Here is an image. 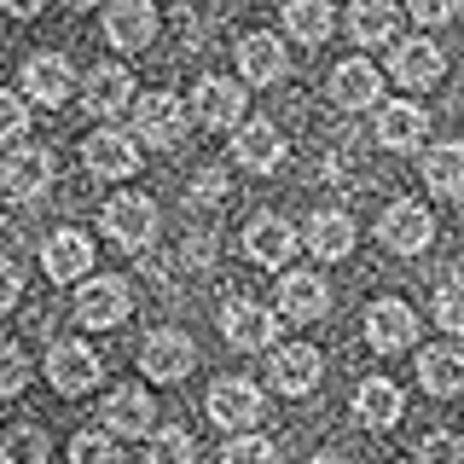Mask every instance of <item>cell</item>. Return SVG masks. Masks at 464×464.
I'll return each mask as SVG.
<instances>
[{"mask_svg":"<svg viewBox=\"0 0 464 464\" xmlns=\"http://www.w3.org/2000/svg\"><path fill=\"white\" fill-rule=\"evenodd\" d=\"M308 464H348L343 453H319V459H308Z\"/></svg>","mask_w":464,"mask_h":464,"instance_id":"ee69618b","label":"cell"},{"mask_svg":"<svg viewBox=\"0 0 464 464\" xmlns=\"http://www.w3.org/2000/svg\"><path fill=\"white\" fill-rule=\"evenodd\" d=\"M221 198H227V174H221V169H209V174H203V180L192 186V209H215Z\"/></svg>","mask_w":464,"mask_h":464,"instance_id":"60d3db41","label":"cell"},{"mask_svg":"<svg viewBox=\"0 0 464 464\" xmlns=\"http://www.w3.org/2000/svg\"><path fill=\"white\" fill-rule=\"evenodd\" d=\"M70 464H122V447L111 430H82L70 441Z\"/></svg>","mask_w":464,"mask_h":464,"instance_id":"e575fe53","label":"cell"},{"mask_svg":"<svg viewBox=\"0 0 464 464\" xmlns=\"http://www.w3.org/2000/svg\"><path fill=\"white\" fill-rule=\"evenodd\" d=\"M418 383L430 395H464V348L459 343H435V348H418Z\"/></svg>","mask_w":464,"mask_h":464,"instance_id":"cb8c5ba5","label":"cell"},{"mask_svg":"<svg viewBox=\"0 0 464 464\" xmlns=\"http://www.w3.org/2000/svg\"><path fill=\"white\" fill-rule=\"evenodd\" d=\"M377 238H383V250H395V256L430 250V244H435V215H430V203L395 198V203L383 209V221H377Z\"/></svg>","mask_w":464,"mask_h":464,"instance_id":"6da1fadb","label":"cell"},{"mask_svg":"<svg viewBox=\"0 0 464 464\" xmlns=\"http://www.w3.org/2000/svg\"><path fill=\"white\" fill-rule=\"evenodd\" d=\"M41 267H47L53 285H82L87 267H93V238L82 227H58L47 244H41Z\"/></svg>","mask_w":464,"mask_h":464,"instance_id":"30bf717a","label":"cell"},{"mask_svg":"<svg viewBox=\"0 0 464 464\" xmlns=\"http://www.w3.org/2000/svg\"><path fill=\"white\" fill-rule=\"evenodd\" d=\"M459 6L464 0H406V12H412L424 29H441V24H453L459 18Z\"/></svg>","mask_w":464,"mask_h":464,"instance_id":"ab89813d","label":"cell"},{"mask_svg":"<svg viewBox=\"0 0 464 464\" xmlns=\"http://www.w3.org/2000/svg\"><path fill=\"white\" fill-rule=\"evenodd\" d=\"M377 93H383V70L372 58H348V64H337V76H331V99L343 111H372Z\"/></svg>","mask_w":464,"mask_h":464,"instance_id":"603a6c76","label":"cell"},{"mask_svg":"<svg viewBox=\"0 0 464 464\" xmlns=\"http://www.w3.org/2000/svg\"><path fill=\"white\" fill-rule=\"evenodd\" d=\"M99 377H105V360H99L87 343H76V337H70V343H53V354H47V383L58 389V395H70V401H76V395H93Z\"/></svg>","mask_w":464,"mask_h":464,"instance_id":"5b68a950","label":"cell"},{"mask_svg":"<svg viewBox=\"0 0 464 464\" xmlns=\"http://www.w3.org/2000/svg\"><path fill=\"white\" fill-rule=\"evenodd\" d=\"M145 464H198V447H192V430L186 424H163L145 435Z\"/></svg>","mask_w":464,"mask_h":464,"instance_id":"1f68e13d","label":"cell"},{"mask_svg":"<svg viewBox=\"0 0 464 464\" xmlns=\"http://www.w3.org/2000/svg\"><path fill=\"white\" fill-rule=\"evenodd\" d=\"M24 128H29V105H24V93H6V87H0V140L18 145V140H24Z\"/></svg>","mask_w":464,"mask_h":464,"instance_id":"f35d334b","label":"cell"},{"mask_svg":"<svg viewBox=\"0 0 464 464\" xmlns=\"http://www.w3.org/2000/svg\"><path fill=\"white\" fill-rule=\"evenodd\" d=\"M430 314H435V325H441V331H453V337H464V279H447L441 290H435Z\"/></svg>","mask_w":464,"mask_h":464,"instance_id":"d590c367","label":"cell"},{"mask_svg":"<svg viewBox=\"0 0 464 464\" xmlns=\"http://www.w3.org/2000/svg\"><path fill=\"white\" fill-rule=\"evenodd\" d=\"M331 308V290L319 273H285L279 279V314L296 319V325H314V319H325Z\"/></svg>","mask_w":464,"mask_h":464,"instance_id":"7402d4cb","label":"cell"},{"mask_svg":"<svg viewBox=\"0 0 464 464\" xmlns=\"http://www.w3.org/2000/svg\"><path fill=\"white\" fill-rule=\"evenodd\" d=\"M209 418L232 435L256 430L261 418H267V401H261V389L250 383V377H215L209 383Z\"/></svg>","mask_w":464,"mask_h":464,"instance_id":"3957f363","label":"cell"},{"mask_svg":"<svg viewBox=\"0 0 464 464\" xmlns=\"http://www.w3.org/2000/svg\"><path fill=\"white\" fill-rule=\"evenodd\" d=\"M441 70H447V58L435 41H395V58H389V76H395L401 87H435L441 82Z\"/></svg>","mask_w":464,"mask_h":464,"instance_id":"44dd1931","label":"cell"},{"mask_svg":"<svg viewBox=\"0 0 464 464\" xmlns=\"http://www.w3.org/2000/svg\"><path fill=\"white\" fill-rule=\"evenodd\" d=\"M41 6H47V0H0V12H12V18H35Z\"/></svg>","mask_w":464,"mask_h":464,"instance_id":"7bdbcfd3","label":"cell"},{"mask_svg":"<svg viewBox=\"0 0 464 464\" xmlns=\"http://www.w3.org/2000/svg\"><path fill=\"white\" fill-rule=\"evenodd\" d=\"M192 366H198V348H192L186 331H151V337L140 343V372L151 377V383H180Z\"/></svg>","mask_w":464,"mask_h":464,"instance_id":"ba28073f","label":"cell"},{"mask_svg":"<svg viewBox=\"0 0 464 464\" xmlns=\"http://www.w3.org/2000/svg\"><path fill=\"white\" fill-rule=\"evenodd\" d=\"M53 186V151L47 145H18V151L0 163V192L12 203H35Z\"/></svg>","mask_w":464,"mask_h":464,"instance_id":"52a82bcc","label":"cell"},{"mask_svg":"<svg viewBox=\"0 0 464 464\" xmlns=\"http://www.w3.org/2000/svg\"><path fill=\"white\" fill-rule=\"evenodd\" d=\"M366 343L377 348V354H401V348H412L418 343V314L406 308V302H395V296L372 302V308H366Z\"/></svg>","mask_w":464,"mask_h":464,"instance_id":"5bb4252c","label":"cell"},{"mask_svg":"<svg viewBox=\"0 0 464 464\" xmlns=\"http://www.w3.org/2000/svg\"><path fill=\"white\" fill-rule=\"evenodd\" d=\"M128 308H134V296H128V279H116V273H93V279H82V290H76V319L87 331L122 325Z\"/></svg>","mask_w":464,"mask_h":464,"instance_id":"277c9868","label":"cell"},{"mask_svg":"<svg viewBox=\"0 0 464 464\" xmlns=\"http://www.w3.org/2000/svg\"><path fill=\"white\" fill-rule=\"evenodd\" d=\"M82 105H87V116H99V122L134 111V76H128L122 64H93L87 82H82Z\"/></svg>","mask_w":464,"mask_h":464,"instance_id":"8fae6325","label":"cell"},{"mask_svg":"<svg viewBox=\"0 0 464 464\" xmlns=\"http://www.w3.org/2000/svg\"><path fill=\"white\" fill-rule=\"evenodd\" d=\"M424 180H430V192H441V198H464V140L430 145L424 151Z\"/></svg>","mask_w":464,"mask_h":464,"instance_id":"f546056e","label":"cell"},{"mask_svg":"<svg viewBox=\"0 0 464 464\" xmlns=\"http://www.w3.org/2000/svg\"><path fill=\"white\" fill-rule=\"evenodd\" d=\"M99 221H105L111 244H122L128 256H140V250H151V238H157V203L140 198V192H122L99 209Z\"/></svg>","mask_w":464,"mask_h":464,"instance_id":"7a4b0ae2","label":"cell"},{"mask_svg":"<svg viewBox=\"0 0 464 464\" xmlns=\"http://www.w3.org/2000/svg\"><path fill=\"white\" fill-rule=\"evenodd\" d=\"M232 157H238V169H250V174H273L285 163V134L273 122H244L238 140H232Z\"/></svg>","mask_w":464,"mask_h":464,"instance_id":"484cf974","label":"cell"},{"mask_svg":"<svg viewBox=\"0 0 464 464\" xmlns=\"http://www.w3.org/2000/svg\"><path fill=\"white\" fill-rule=\"evenodd\" d=\"M418 464H464L459 459V435L453 430H430L424 441H418Z\"/></svg>","mask_w":464,"mask_h":464,"instance_id":"74e56055","label":"cell"},{"mask_svg":"<svg viewBox=\"0 0 464 464\" xmlns=\"http://www.w3.org/2000/svg\"><path fill=\"white\" fill-rule=\"evenodd\" d=\"M82 163L87 174H99V180H122V174L140 169V145L122 134V128H93V134L82 140Z\"/></svg>","mask_w":464,"mask_h":464,"instance_id":"7c38bea8","label":"cell"},{"mask_svg":"<svg viewBox=\"0 0 464 464\" xmlns=\"http://www.w3.org/2000/svg\"><path fill=\"white\" fill-rule=\"evenodd\" d=\"M430 116L412 105V99H395V105L377 111V145L383 151H418V140H424Z\"/></svg>","mask_w":464,"mask_h":464,"instance_id":"4316f807","label":"cell"},{"mask_svg":"<svg viewBox=\"0 0 464 464\" xmlns=\"http://www.w3.org/2000/svg\"><path fill=\"white\" fill-rule=\"evenodd\" d=\"M64 6H70V12H87V6H99V0H64Z\"/></svg>","mask_w":464,"mask_h":464,"instance_id":"f6af8a7d","label":"cell"},{"mask_svg":"<svg viewBox=\"0 0 464 464\" xmlns=\"http://www.w3.org/2000/svg\"><path fill=\"white\" fill-rule=\"evenodd\" d=\"M192 116L203 128H232L244 122V82L232 76H203L198 93H192Z\"/></svg>","mask_w":464,"mask_h":464,"instance_id":"ac0fdd59","label":"cell"},{"mask_svg":"<svg viewBox=\"0 0 464 464\" xmlns=\"http://www.w3.org/2000/svg\"><path fill=\"white\" fill-rule=\"evenodd\" d=\"M267 377L285 401H302V395L319 389L325 360H319V348H308V343H279V354H267Z\"/></svg>","mask_w":464,"mask_h":464,"instance_id":"8992f818","label":"cell"},{"mask_svg":"<svg viewBox=\"0 0 464 464\" xmlns=\"http://www.w3.org/2000/svg\"><path fill=\"white\" fill-rule=\"evenodd\" d=\"M221 337L232 348H244V354H267L273 343H279V319H273V308H261V302H227L221 314Z\"/></svg>","mask_w":464,"mask_h":464,"instance_id":"9c48e42d","label":"cell"},{"mask_svg":"<svg viewBox=\"0 0 464 464\" xmlns=\"http://www.w3.org/2000/svg\"><path fill=\"white\" fill-rule=\"evenodd\" d=\"M105 430H111V435H151V430H157V401L145 395L140 383L111 389V401H105Z\"/></svg>","mask_w":464,"mask_h":464,"instance_id":"ffe728a7","label":"cell"},{"mask_svg":"<svg viewBox=\"0 0 464 464\" xmlns=\"http://www.w3.org/2000/svg\"><path fill=\"white\" fill-rule=\"evenodd\" d=\"M24 389H29V354L18 343H0V401L24 395Z\"/></svg>","mask_w":464,"mask_h":464,"instance_id":"8d00e7d4","label":"cell"},{"mask_svg":"<svg viewBox=\"0 0 464 464\" xmlns=\"http://www.w3.org/2000/svg\"><path fill=\"white\" fill-rule=\"evenodd\" d=\"M302 244L314 250V261H343L348 250H354V221H348V215H337V209H319V215H308Z\"/></svg>","mask_w":464,"mask_h":464,"instance_id":"f1b7e54d","label":"cell"},{"mask_svg":"<svg viewBox=\"0 0 464 464\" xmlns=\"http://www.w3.org/2000/svg\"><path fill=\"white\" fill-rule=\"evenodd\" d=\"M0 464H47V430L41 424H12L0 435Z\"/></svg>","mask_w":464,"mask_h":464,"instance_id":"d6a6232c","label":"cell"},{"mask_svg":"<svg viewBox=\"0 0 464 464\" xmlns=\"http://www.w3.org/2000/svg\"><path fill=\"white\" fill-rule=\"evenodd\" d=\"M134 128L145 145H180L186 134V105L174 93H140L134 99Z\"/></svg>","mask_w":464,"mask_h":464,"instance_id":"e0dca14e","label":"cell"},{"mask_svg":"<svg viewBox=\"0 0 464 464\" xmlns=\"http://www.w3.org/2000/svg\"><path fill=\"white\" fill-rule=\"evenodd\" d=\"M18 296H24V273H18V261L0 256V314L18 308Z\"/></svg>","mask_w":464,"mask_h":464,"instance_id":"b9f144b4","label":"cell"},{"mask_svg":"<svg viewBox=\"0 0 464 464\" xmlns=\"http://www.w3.org/2000/svg\"><path fill=\"white\" fill-rule=\"evenodd\" d=\"M70 87H76V70H70L64 53H35L24 64V93L35 99V105H64Z\"/></svg>","mask_w":464,"mask_h":464,"instance_id":"d6986e66","label":"cell"},{"mask_svg":"<svg viewBox=\"0 0 464 464\" xmlns=\"http://www.w3.org/2000/svg\"><path fill=\"white\" fill-rule=\"evenodd\" d=\"M285 29L302 41V47H319V41L337 29V12H331V0H290V6H285Z\"/></svg>","mask_w":464,"mask_h":464,"instance_id":"4dcf8cb0","label":"cell"},{"mask_svg":"<svg viewBox=\"0 0 464 464\" xmlns=\"http://www.w3.org/2000/svg\"><path fill=\"white\" fill-rule=\"evenodd\" d=\"M401 412H406L401 383H389V377H366V383L354 389V418H360L366 430H389V424H401Z\"/></svg>","mask_w":464,"mask_h":464,"instance_id":"83f0119b","label":"cell"},{"mask_svg":"<svg viewBox=\"0 0 464 464\" xmlns=\"http://www.w3.org/2000/svg\"><path fill=\"white\" fill-rule=\"evenodd\" d=\"M105 35L116 53H145L157 41V6L151 0H116L105 12Z\"/></svg>","mask_w":464,"mask_h":464,"instance_id":"2e32d148","label":"cell"},{"mask_svg":"<svg viewBox=\"0 0 464 464\" xmlns=\"http://www.w3.org/2000/svg\"><path fill=\"white\" fill-rule=\"evenodd\" d=\"M406 464H418V459H406Z\"/></svg>","mask_w":464,"mask_h":464,"instance_id":"bcb514c9","label":"cell"},{"mask_svg":"<svg viewBox=\"0 0 464 464\" xmlns=\"http://www.w3.org/2000/svg\"><path fill=\"white\" fill-rule=\"evenodd\" d=\"M221 464H279V441H273V435L244 430V435H232V441H227Z\"/></svg>","mask_w":464,"mask_h":464,"instance_id":"836d02e7","label":"cell"},{"mask_svg":"<svg viewBox=\"0 0 464 464\" xmlns=\"http://www.w3.org/2000/svg\"><path fill=\"white\" fill-rule=\"evenodd\" d=\"M238 76H244V87H273L279 76H290L285 41L267 35V29H250V35L238 41Z\"/></svg>","mask_w":464,"mask_h":464,"instance_id":"4fadbf2b","label":"cell"},{"mask_svg":"<svg viewBox=\"0 0 464 464\" xmlns=\"http://www.w3.org/2000/svg\"><path fill=\"white\" fill-rule=\"evenodd\" d=\"M244 256L256 261V267H273L279 273L290 256H296V227L285 221V215H267L261 209L250 227H244Z\"/></svg>","mask_w":464,"mask_h":464,"instance_id":"9a60e30c","label":"cell"},{"mask_svg":"<svg viewBox=\"0 0 464 464\" xmlns=\"http://www.w3.org/2000/svg\"><path fill=\"white\" fill-rule=\"evenodd\" d=\"M401 29V6L395 0H354L348 6V35H354V47H389Z\"/></svg>","mask_w":464,"mask_h":464,"instance_id":"d4e9b609","label":"cell"}]
</instances>
